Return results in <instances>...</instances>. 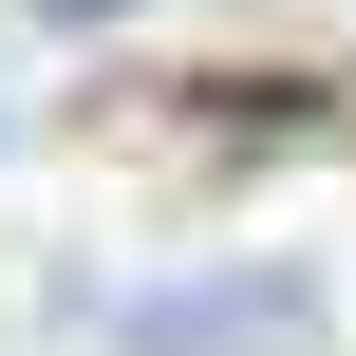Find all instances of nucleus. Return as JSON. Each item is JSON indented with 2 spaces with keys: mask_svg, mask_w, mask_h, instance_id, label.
Listing matches in <instances>:
<instances>
[{
  "mask_svg": "<svg viewBox=\"0 0 356 356\" xmlns=\"http://www.w3.org/2000/svg\"><path fill=\"white\" fill-rule=\"evenodd\" d=\"M0 131H19V94H0Z\"/></svg>",
  "mask_w": 356,
  "mask_h": 356,
  "instance_id": "2",
  "label": "nucleus"
},
{
  "mask_svg": "<svg viewBox=\"0 0 356 356\" xmlns=\"http://www.w3.org/2000/svg\"><path fill=\"white\" fill-rule=\"evenodd\" d=\"M300 319H319L300 263H207V282L113 300V356H300Z\"/></svg>",
  "mask_w": 356,
  "mask_h": 356,
  "instance_id": "1",
  "label": "nucleus"
}]
</instances>
